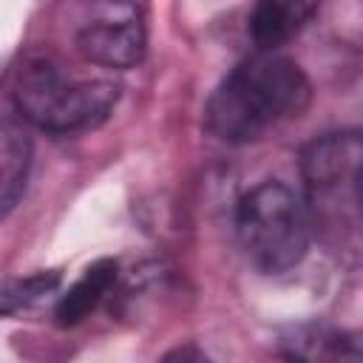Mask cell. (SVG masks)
I'll return each mask as SVG.
<instances>
[{
    "label": "cell",
    "instance_id": "1",
    "mask_svg": "<svg viewBox=\"0 0 363 363\" xmlns=\"http://www.w3.org/2000/svg\"><path fill=\"white\" fill-rule=\"evenodd\" d=\"M309 79L298 62L278 51H255L213 91L204 122L216 139L244 145L281 119L298 116L309 105Z\"/></svg>",
    "mask_w": 363,
    "mask_h": 363
},
{
    "label": "cell",
    "instance_id": "2",
    "mask_svg": "<svg viewBox=\"0 0 363 363\" xmlns=\"http://www.w3.org/2000/svg\"><path fill=\"white\" fill-rule=\"evenodd\" d=\"M119 99V85L111 79H74L45 60H28L20 68L14 105L20 119L48 130L74 133L99 125Z\"/></svg>",
    "mask_w": 363,
    "mask_h": 363
},
{
    "label": "cell",
    "instance_id": "3",
    "mask_svg": "<svg viewBox=\"0 0 363 363\" xmlns=\"http://www.w3.org/2000/svg\"><path fill=\"white\" fill-rule=\"evenodd\" d=\"M235 233L247 258L264 272H286L309 250V216L292 187L264 182L241 196Z\"/></svg>",
    "mask_w": 363,
    "mask_h": 363
},
{
    "label": "cell",
    "instance_id": "4",
    "mask_svg": "<svg viewBox=\"0 0 363 363\" xmlns=\"http://www.w3.org/2000/svg\"><path fill=\"white\" fill-rule=\"evenodd\" d=\"M145 45L147 31L136 6H99L77 34L79 54L102 68H133L145 57Z\"/></svg>",
    "mask_w": 363,
    "mask_h": 363
},
{
    "label": "cell",
    "instance_id": "5",
    "mask_svg": "<svg viewBox=\"0 0 363 363\" xmlns=\"http://www.w3.org/2000/svg\"><path fill=\"white\" fill-rule=\"evenodd\" d=\"M363 167V133H329L303 150V179L312 190H329L340 179L354 182Z\"/></svg>",
    "mask_w": 363,
    "mask_h": 363
},
{
    "label": "cell",
    "instance_id": "6",
    "mask_svg": "<svg viewBox=\"0 0 363 363\" xmlns=\"http://www.w3.org/2000/svg\"><path fill=\"white\" fill-rule=\"evenodd\" d=\"M281 352L289 363H363V352L323 323L292 326L281 340Z\"/></svg>",
    "mask_w": 363,
    "mask_h": 363
},
{
    "label": "cell",
    "instance_id": "7",
    "mask_svg": "<svg viewBox=\"0 0 363 363\" xmlns=\"http://www.w3.org/2000/svg\"><path fill=\"white\" fill-rule=\"evenodd\" d=\"M315 11H318L315 3H301V0L258 3L250 14V37L255 40L258 51H278L312 20Z\"/></svg>",
    "mask_w": 363,
    "mask_h": 363
},
{
    "label": "cell",
    "instance_id": "8",
    "mask_svg": "<svg viewBox=\"0 0 363 363\" xmlns=\"http://www.w3.org/2000/svg\"><path fill=\"white\" fill-rule=\"evenodd\" d=\"M31 164V139L23 130V122L6 116L0 130V204L9 216L17 199L26 190V176Z\"/></svg>",
    "mask_w": 363,
    "mask_h": 363
},
{
    "label": "cell",
    "instance_id": "9",
    "mask_svg": "<svg viewBox=\"0 0 363 363\" xmlns=\"http://www.w3.org/2000/svg\"><path fill=\"white\" fill-rule=\"evenodd\" d=\"M113 281H116V261H113V258H99V261H94V264L82 272V278L74 281V286H71L65 295H60L57 309H54L57 323H60V326H74V323H79L88 312L96 309V303L108 295V289L113 286Z\"/></svg>",
    "mask_w": 363,
    "mask_h": 363
},
{
    "label": "cell",
    "instance_id": "10",
    "mask_svg": "<svg viewBox=\"0 0 363 363\" xmlns=\"http://www.w3.org/2000/svg\"><path fill=\"white\" fill-rule=\"evenodd\" d=\"M57 284H60V272H57V269L34 272V275L9 281L6 289H3V312L11 315L14 309H23V306L37 303L40 298L51 295V292L57 289Z\"/></svg>",
    "mask_w": 363,
    "mask_h": 363
},
{
    "label": "cell",
    "instance_id": "11",
    "mask_svg": "<svg viewBox=\"0 0 363 363\" xmlns=\"http://www.w3.org/2000/svg\"><path fill=\"white\" fill-rule=\"evenodd\" d=\"M162 363H213L199 346H193V343H184V346H176V349H170L164 357H162Z\"/></svg>",
    "mask_w": 363,
    "mask_h": 363
},
{
    "label": "cell",
    "instance_id": "12",
    "mask_svg": "<svg viewBox=\"0 0 363 363\" xmlns=\"http://www.w3.org/2000/svg\"><path fill=\"white\" fill-rule=\"evenodd\" d=\"M352 199H354V210H357V218L363 224V167L357 170L354 182H352Z\"/></svg>",
    "mask_w": 363,
    "mask_h": 363
}]
</instances>
